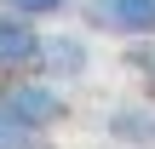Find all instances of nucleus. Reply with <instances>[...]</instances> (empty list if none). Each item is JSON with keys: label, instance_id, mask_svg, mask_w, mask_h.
Returning a JSON list of instances; mask_svg holds the SVG:
<instances>
[{"label": "nucleus", "instance_id": "obj_1", "mask_svg": "<svg viewBox=\"0 0 155 149\" xmlns=\"http://www.w3.org/2000/svg\"><path fill=\"white\" fill-rule=\"evenodd\" d=\"M0 103H6L23 126H35V132H52V126L69 115L58 80H12V86H0Z\"/></svg>", "mask_w": 155, "mask_h": 149}, {"label": "nucleus", "instance_id": "obj_2", "mask_svg": "<svg viewBox=\"0 0 155 149\" xmlns=\"http://www.w3.org/2000/svg\"><path fill=\"white\" fill-rule=\"evenodd\" d=\"M86 23L121 40H155V0H81Z\"/></svg>", "mask_w": 155, "mask_h": 149}, {"label": "nucleus", "instance_id": "obj_3", "mask_svg": "<svg viewBox=\"0 0 155 149\" xmlns=\"http://www.w3.org/2000/svg\"><path fill=\"white\" fill-rule=\"evenodd\" d=\"M35 57H40V34H35V23L17 17V11L6 6V11H0V75L29 69Z\"/></svg>", "mask_w": 155, "mask_h": 149}, {"label": "nucleus", "instance_id": "obj_4", "mask_svg": "<svg viewBox=\"0 0 155 149\" xmlns=\"http://www.w3.org/2000/svg\"><path fill=\"white\" fill-rule=\"evenodd\" d=\"M104 132L115 144H138V149H155V103H115Z\"/></svg>", "mask_w": 155, "mask_h": 149}, {"label": "nucleus", "instance_id": "obj_5", "mask_svg": "<svg viewBox=\"0 0 155 149\" xmlns=\"http://www.w3.org/2000/svg\"><path fill=\"white\" fill-rule=\"evenodd\" d=\"M40 69H46V80H69V75H81L86 63H92V52L75 40V34H40V57H35Z\"/></svg>", "mask_w": 155, "mask_h": 149}, {"label": "nucleus", "instance_id": "obj_6", "mask_svg": "<svg viewBox=\"0 0 155 149\" xmlns=\"http://www.w3.org/2000/svg\"><path fill=\"white\" fill-rule=\"evenodd\" d=\"M40 138L46 132H35V126H23L6 103H0V149H40Z\"/></svg>", "mask_w": 155, "mask_h": 149}, {"label": "nucleus", "instance_id": "obj_7", "mask_svg": "<svg viewBox=\"0 0 155 149\" xmlns=\"http://www.w3.org/2000/svg\"><path fill=\"white\" fill-rule=\"evenodd\" d=\"M6 6H12L17 17H29V23H40V17H63V11H69L75 0H6Z\"/></svg>", "mask_w": 155, "mask_h": 149}, {"label": "nucleus", "instance_id": "obj_8", "mask_svg": "<svg viewBox=\"0 0 155 149\" xmlns=\"http://www.w3.org/2000/svg\"><path fill=\"white\" fill-rule=\"evenodd\" d=\"M132 63H138V69L155 80V52H150V46H132Z\"/></svg>", "mask_w": 155, "mask_h": 149}]
</instances>
